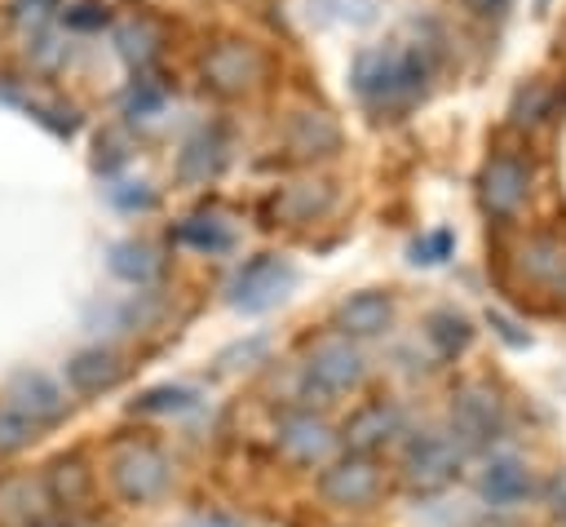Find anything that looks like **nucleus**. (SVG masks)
Listing matches in <instances>:
<instances>
[{"label": "nucleus", "mask_w": 566, "mask_h": 527, "mask_svg": "<svg viewBox=\"0 0 566 527\" xmlns=\"http://www.w3.org/2000/svg\"><path fill=\"white\" fill-rule=\"evenodd\" d=\"M433 80V44H376L354 58V93L376 115H402L411 111Z\"/></svg>", "instance_id": "nucleus-1"}, {"label": "nucleus", "mask_w": 566, "mask_h": 527, "mask_svg": "<svg viewBox=\"0 0 566 527\" xmlns=\"http://www.w3.org/2000/svg\"><path fill=\"white\" fill-rule=\"evenodd\" d=\"M363 376H367V359H363V350H358L349 337H340V332L318 337V341L305 350V359H301V390H305V399L332 403V399L358 390Z\"/></svg>", "instance_id": "nucleus-2"}, {"label": "nucleus", "mask_w": 566, "mask_h": 527, "mask_svg": "<svg viewBox=\"0 0 566 527\" xmlns=\"http://www.w3.org/2000/svg\"><path fill=\"white\" fill-rule=\"evenodd\" d=\"M106 469H111L115 492L124 500H133V505L159 500L172 487V461L146 438H119L111 447V456H106Z\"/></svg>", "instance_id": "nucleus-3"}, {"label": "nucleus", "mask_w": 566, "mask_h": 527, "mask_svg": "<svg viewBox=\"0 0 566 527\" xmlns=\"http://www.w3.org/2000/svg\"><path fill=\"white\" fill-rule=\"evenodd\" d=\"M526 195H531V159L522 151H509V146L491 151L482 173H478V204H482V213L495 217V221H509V217L522 213Z\"/></svg>", "instance_id": "nucleus-4"}, {"label": "nucleus", "mask_w": 566, "mask_h": 527, "mask_svg": "<svg viewBox=\"0 0 566 527\" xmlns=\"http://www.w3.org/2000/svg\"><path fill=\"white\" fill-rule=\"evenodd\" d=\"M464 447L451 438V430H420V434H407L402 443V478L420 492H442L460 465H464Z\"/></svg>", "instance_id": "nucleus-5"}, {"label": "nucleus", "mask_w": 566, "mask_h": 527, "mask_svg": "<svg viewBox=\"0 0 566 527\" xmlns=\"http://www.w3.org/2000/svg\"><path fill=\"white\" fill-rule=\"evenodd\" d=\"M385 487V474L376 465V456H363V452H345V456H332L323 469H318V496L336 509H367Z\"/></svg>", "instance_id": "nucleus-6"}, {"label": "nucleus", "mask_w": 566, "mask_h": 527, "mask_svg": "<svg viewBox=\"0 0 566 527\" xmlns=\"http://www.w3.org/2000/svg\"><path fill=\"white\" fill-rule=\"evenodd\" d=\"M500 430H504L500 394L486 381H464L451 394V438L464 452H473V447H486L491 438H500Z\"/></svg>", "instance_id": "nucleus-7"}, {"label": "nucleus", "mask_w": 566, "mask_h": 527, "mask_svg": "<svg viewBox=\"0 0 566 527\" xmlns=\"http://www.w3.org/2000/svg\"><path fill=\"white\" fill-rule=\"evenodd\" d=\"M274 443L292 465H327L340 447L336 425L314 407H292L274 425Z\"/></svg>", "instance_id": "nucleus-8"}, {"label": "nucleus", "mask_w": 566, "mask_h": 527, "mask_svg": "<svg viewBox=\"0 0 566 527\" xmlns=\"http://www.w3.org/2000/svg\"><path fill=\"white\" fill-rule=\"evenodd\" d=\"M292 283H296V270H292L283 257L265 252V257H252V261L230 279L226 301H230L234 310H243V314H261V310L279 306V301L292 292Z\"/></svg>", "instance_id": "nucleus-9"}, {"label": "nucleus", "mask_w": 566, "mask_h": 527, "mask_svg": "<svg viewBox=\"0 0 566 527\" xmlns=\"http://www.w3.org/2000/svg\"><path fill=\"white\" fill-rule=\"evenodd\" d=\"M261 80H265V53L248 40H221L203 53V84L226 97L252 93Z\"/></svg>", "instance_id": "nucleus-10"}, {"label": "nucleus", "mask_w": 566, "mask_h": 527, "mask_svg": "<svg viewBox=\"0 0 566 527\" xmlns=\"http://www.w3.org/2000/svg\"><path fill=\"white\" fill-rule=\"evenodd\" d=\"M402 434H407V412H402L394 399H371V403H363V407H358V412L345 421L340 443H345L349 452L376 456L380 447L398 443Z\"/></svg>", "instance_id": "nucleus-11"}, {"label": "nucleus", "mask_w": 566, "mask_h": 527, "mask_svg": "<svg viewBox=\"0 0 566 527\" xmlns=\"http://www.w3.org/2000/svg\"><path fill=\"white\" fill-rule=\"evenodd\" d=\"M531 492H535V474H531V465L522 456L495 452V456L482 461V469H478V496L491 509H517Z\"/></svg>", "instance_id": "nucleus-12"}, {"label": "nucleus", "mask_w": 566, "mask_h": 527, "mask_svg": "<svg viewBox=\"0 0 566 527\" xmlns=\"http://www.w3.org/2000/svg\"><path fill=\"white\" fill-rule=\"evenodd\" d=\"M4 407H13L22 421H31L40 430V425H53L66 412V394L49 372H18L4 385Z\"/></svg>", "instance_id": "nucleus-13"}, {"label": "nucleus", "mask_w": 566, "mask_h": 527, "mask_svg": "<svg viewBox=\"0 0 566 527\" xmlns=\"http://www.w3.org/2000/svg\"><path fill=\"white\" fill-rule=\"evenodd\" d=\"M394 297L380 292V288H363V292H349L340 306H336V332L349 337V341H367V337H385L394 328Z\"/></svg>", "instance_id": "nucleus-14"}, {"label": "nucleus", "mask_w": 566, "mask_h": 527, "mask_svg": "<svg viewBox=\"0 0 566 527\" xmlns=\"http://www.w3.org/2000/svg\"><path fill=\"white\" fill-rule=\"evenodd\" d=\"M283 142H287V151L296 159H323V155H336L340 151V124L323 106H296L287 115Z\"/></svg>", "instance_id": "nucleus-15"}, {"label": "nucleus", "mask_w": 566, "mask_h": 527, "mask_svg": "<svg viewBox=\"0 0 566 527\" xmlns=\"http://www.w3.org/2000/svg\"><path fill=\"white\" fill-rule=\"evenodd\" d=\"M124 376V359L111 345H88L66 359V381L75 394H102Z\"/></svg>", "instance_id": "nucleus-16"}, {"label": "nucleus", "mask_w": 566, "mask_h": 527, "mask_svg": "<svg viewBox=\"0 0 566 527\" xmlns=\"http://www.w3.org/2000/svg\"><path fill=\"white\" fill-rule=\"evenodd\" d=\"M513 266L535 283H557L566 275V239L562 235H526L513 248Z\"/></svg>", "instance_id": "nucleus-17"}, {"label": "nucleus", "mask_w": 566, "mask_h": 527, "mask_svg": "<svg viewBox=\"0 0 566 527\" xmlns=\"http://www.w3.org/2000/svg\"><path fill=\"white\" fill-rule=\"evenodd\" d=\"M327 208H332V186L327 182H292V186H283V190L270 195V217L274 221H287V226L314 221Z\"/></svg>", "instance_id": "nucleus-18"}, {"label": "nucleus", "mask_w": 566, "mask_h": 527, "mask_svg": "<svg viewBox=\"0 0 566 527\" xmlns=\"http://www.w3.org/2000/svg\"><path fill=\"white\" fill-rule=\"evenodd\" d=\"M172 239L186 244V248H195V252L217 257V252H230L234 248V221L226 213H217V208H203V213H190L186 221H177Z\"/></svg>", "instance_id": "nucleus-19"}, {"label": "nucleus", "mask_w": 566, "mask_h": 527, "mask_svg": "<svg viewBox=\"0 0 566 527\" xmlns=\"http://www.w3.org/2000/svg\"><path fill=\"white\" fill-rule=\"evenodd\" d=\"M221 159H226V137H221L217 128H199V133L181 146V155H177V177H181L186 186H203L208 177H217Z\"/></svg>", "instance_id": "nucleus-20"}, {"label": "nucleus", "mask_w": 566, "mask_h": 527, "mask_svg": "<svg viewBox=\"0 0 566 527\" xmlns=\"http://www.w3.org/2000/svg\"><path fill=\"white\" fill-rule=\"evenodd\" d=\"M424 341L433 345V354L438 359H455V354H464L469 350V341H473V323L460 314V310H451V306H442V310H433L429 319H424Z\"/></svg>", "instance_id": "nucleus-21"}, {"label": "nucleus", "mask_w": 566, "mask_h": 527, "mask_svg": "<svg viewBox=\"0 0 566 527\" xmlns=\"http://www.w3.org/2000/svg\"><path fill=\"white\" fill-rule=\"evenodd\" d=\"M88 487H93V474L84 469L80 456H57L44 474V492L57 500V505H80L88 500Z\"/></svg>", "instance_id": "nucleus-22"}, {"label": "nucleus", "mask_w": 566, "mask_h": 527, "mask_svg": "<svg viewBox=\"0 0 566 527\" xmlns=\"http://www.w3.org/2000/svg\"><path fill=\"white\" fill-rule=\"evenodd\" d=\"M199 403V390L195 385H181V381H168V385H150L142 390L128 412H142V416H177V412H190Z\"/></svg>", "instance_id": "nucleus-23"}, {"label": "nucleus", "mask_w": 566, "mask_h": 527, "mask_svg": "<svg viewBox=\"0 0 566 527\" xmlns=\"http://www.w3.org/2000/svg\"><path fill=\"white\" fill-rule=\"evenodd\" d=\"M111 270H115L124 283H150V279L159 275V257H155L150 244L128 239V244H115V248H111Z\"/></svg>", "instance_id": "nucleus-24"}, {"label": "nucleus", "mask_w": 566, "mask_h": 527, "mask_svg": "<svg viewBox=\"0 0 566 527\" xmlns=\"http://www.w3.org/2000/svg\"><path fill=\"white\" fill-rule=\"evenodd\" d=\"M407 252H411V266H442V261L455 252V230L438 226V230L420 235V239H416Z\"/></svg>", "instance_id": "nucleus-25"}, {"label": "nucleus", "mask_w": 566, "mask_h": 527, "mask_svg": "<svg viewBox=\"0 0 566 527\" xmlns=\"http://www.w3.org/2000/svg\"><path fill=\"white\" fill-rule=\"evenodd\" d=\"M548 106H553L548 89H544V84H526V89L517 93V102H513V124H517V128H522V124H539V120L548 115Z\"/></svg>", "instance_id": "nucleus-26"}, {"label": "nucleus", "mask_w": 566, "mask_h": 527, "mask_svg": "<svg viewBox=\"0 0 566 527\" xmlns=\"http://www.w3.org/2000/svg\"><path fill=\"white\" fill-rule=\"evenodd\" d=\"M31 438H35V425L22 421L13 407L0 403V456H4V452H22Z\"/></svg>", "instance_id": "nucleus-27"}, {"label": "nucleus", "mask_w": 566, "mask_h": 527, "mask_svg": "<svg viewBox=\"0 0 566 527\" xmlns=\"http://www.w3.org/2000/svg\"><path fill=\"white\" fill-rule=\"evenodd\" d=\"M155 44H159V35H155V27L150 22H128L124 31H119V49H124V58H150L155 53Z\"/></svg>", "instance_id": "nucleus-28"}, {"label": "nucleus", "mask_w": 566, "mask_h": 527, "mask_svg": "<svg viewBox=\"0 0 566 527\" xmlns=\"http://www.w3.org/2000/svg\"><path fill=\"white\" fill-rule=\"evenodd\" d=\"M261 354H265V337H252L248 345H234V350H226L217 363H221V372H230V368H234V359H243L239 368H248V363H252V359H261Z\"/></svg>", "instance_id": "nucleus-29"}, {"label": "nucleus", "mask_w": 566, "mask_h": 527, "mask_svg": "<svg viewBox=\"0 0 566 527\" xmlns=\"http://www.w3.org/2000/svg\"><path fill=\"white\" fill-rule=\"evenodd\" d=\"M164 106V89H155V84H142V89H133V97H128V111L133 115H150V111H159Z\"/></svg>", "instance_id": "nucleus-30"}, {"label": "nucleus", "mask_w": 566, "mask_h": 527, "mask_svg": "<svg viewBox=\"0 0 566 527\" xmlns=\"http://www.w3.org/2000/svg\"><path fill=\"white\" fill-rule=\"evenodd\" d=\"M486 323H491L509 345H526V341H531V337H526V332H517V323H513L509 314H500V310H486Z\"/></svg>", "instance_id": "nucleus-31"}, {"label": "nucleus", "mask_w": 566, "mask_h": 527, "mask_svg": "<svg viewBox=\"0 0 566 527\" xmlns=\"http://www.w3.org/2000/svg\"><path fill=\"white\" fill-rule=\"evenodd\" d=\"M111 199H115L119 208H128V213H133V208H150V204H155V195L146 190V182H137V190H111Z\"/></svg>", "instance_id": "nucleus-32"}, {"label": "nucleus", "mask_w": 566, "mask_h": 527, "mask_svg": "<svg viewBox=\"0 0 566 527\" xmlns=\"http://www.w3.org/2000/svg\"><path fill=\"white\" fill-rule=\"evenodd\" d=\"M469 13H478V18H495V13H504L509 9V0H460Z\"/></svg>", "instance_id": "nucleus-33"}, {"label": "nucleus", "mask_w": 566, "mask_h": 527, "mask_svg": "<svg viewBox=\"0 0 566 527\" xmlns=\"http://www.w3.org/2000/svg\"><path fill=\"white\" fill-rule=\"evenodd\" d=\"M531 4H535V13H548V4H553V0H531Z\"/></svg>", "instance_id": "nucleus-34"}, {"label": "nucleus", "mask_w": 566, "mask_h": 527, "mask_svg": "<svg viewBox=\"0 0 566 527\" xmlns=\"http://www.w3.org/2000/svg\"><path fill=\"white\" fill-rule=\"evenodd\" d=\"M553 292H557V297H566V275H562V279L553 283Z\"/></svg>", "instance_id": "nucleus-35"}]
</instances>
